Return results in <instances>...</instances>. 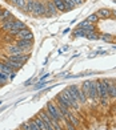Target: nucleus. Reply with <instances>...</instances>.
<instances>
[{"instance_id": "1", "label": "nucleus", "mask_w": 116, "mask_h": 130, "mask_svg": "<svg viewBox=\"0 0 116 130\" xmlns=\"http://www.w3.org/2000/svg\"><path fill=\"white\" fill-rule=\"evenodd\" d=\"M45 110H47L48 114L52 117V120H55V121H57V122L63 123V121H64V117L61 116V113L59 111V109H57L55 101H48L47 105H45Z\"/></svg>"}, {"instance_id": "2", "label": "nucleus", "mask_w": 116, "mask_h": 130, "mask_svg": "<svg viewBox=\"0 0 116 130\" xmlns=\"http://www.w3.org/2000/svg\"><path fill=\"white\" fill-rule=\"evenodd\" d=\"M32 13L35 16H44V15H47V11H45V2H43V0H35Z\"/></svg>"}, {"instance_id": "3", "label": "nucleus", "mask_w": 116, "mask_h": 130, "mask_svg": "<svg viewBox=\"0 0 116 130\" xmlns=\"http://www.w3.org/2000/svg\"><path fill=\"white\" fill-rule=\"evenodd\" d=\"M96 84H97V88H99L100 98H109L108 97V85H109V81L103 78V80H97Z\"/></svg>"}, {"instance_id": "4", "label": "nucleus", "mask_w": 116, "mask_h": 130, "mask_svg": "<svg viewBox=\"0 0 116 130\" xmlns=\"http://www.w3.org/2000/svg\"><path fill=\"white\" fill-rule=\"evenodd\" d=\"M15 44L19 46V48L24 52V53H28L31 51L32 45H33V40H27V39H19L15 41Z\"/></svg>"}, {"instance_id": "5", "label": "nucleus", "mask_w": 116, "mask_h": 130, "mask_svg": "<svg viewBox=\"0 0 116 130\" xmlns=\"http://www.w3.org/2000/svg\"><path fill=\"white\" fill-rule=\"evenodd\" d=\"M7 58H8V60H11V61L25 64L28 60H30V53H17V55H9V56H7Z\"/></svg>"}, {"instance_id": "6", "label": "nucleus", "mask_w": 116, "mask_h": 130, "mask_svg": "<svg viewBox=\"0 0 116 130\" xmlns=\"http://www.w3.org/2000/svg\"><path fill=\"white\" fill-rule=\"evenodd\" d=\"M15 20H16V17L14 15H11L8 19H5L3 23H0V29H2L3 32H9L11 29H12V27H14Z\"/></svg>"}, {"instance_id": "7", "label": "nucleus", "mask_w": 116, "mask_h": 130, "mask_svg": "<svg viewBox=\"0 0 116 130\" xmlns=\"http://www.w3.org/2000/svg\"><path fill=\"white\" fill-rule=\"evenodd\" d=\"M88 98H91L92 101L100 100V93H99V88H97L96 81H91V89H89V93H88Z\"/></svg>"}, {"instance_id": "8", "label": "nucleus", "mask_w": 116, "mask_h": 130, "mask_svg": "<svg viewBox=\"0 0 116 130\" xmlns=\"http://www.w3.org/2000/svg\"><path fill=\"white\" fill-rule=\"evenodd\" d=\"M45 11H47V16H49V17L59 13V11L55 7V4L52 0H45Z\"/></svg>"}, {"instance_id": "9", "label": "nucleus", "mask_w": 116, "mask_h": 130, "mask_svg": "<svg viewBox=\"0 0 116 130\" xmlns=\"http://www.w3.org/2000/svg\"><path fill=\"white\" fill-rule=\"evenodd\" d=\"M16 40H19V39H27V40H33V33L30 31L28 28H24V29H20L19 32H17L16 35Z\"/></svg>"}, {"instance_id": "10", "label": "nucleus", "mask_w": 116, "mask_h": 130, "mask_svg": "<svg viewBox=\"0 0 116 130\" xmlns=\"http://www.w3.org/2000/svg\"><path fill=\"white\" fill-rule=\"evenodd\" d=\"M64 120H67L68 122H71L75 127H79V126H80V121H79L78 116H75V114L72 113V111H69V113L67 114V117L64 118Z\"/></svg>"}, {"instance_id": "11", "label": "nucleus", "mask_w": 116, "mask_h": 130, "mask_svg": "<svg viewBox=\"0 0 116 130\" xmlns=\"http://www.w3.org/2000/svg\"><path fill=\"white\" fill-rule=\"evenodd\" d=\"M7 53L9 56V55H17V53H24V52H23L16 44H11V45H7Z\"/></svg>"}, {"instance_id": "12", "label": "nucleus", "mask_w": 116, "mask_h": 130, "mask_svg": "<svg viewBox=\"0 0 116 130\" xmlns=\"http://www.w3.org/2000/svg\"><path fill=\"white\" fill-rule=\"evenodd\" d=\"M111 12L112 11H109L107 8H101V9H99L96 12V15H97L99 19H108V17H111Z\"/></svg>"}, {"instance_id": "13", "label": "nucleus", "mask_w": 116, "mask_h": 130, "mask_svg": "<svg viewBox=\"0 0 116 130\" xmlns=\"http://www.w3.org/2000/svg\"><path fill=\"white\" fill-rule=\"evenodd\" d=\"M108 97L116 98V82L115 81H109V85H108Z\"/></svg>"}, {"instance_id": "14", "label": "nucleus", "mask_w": 116, "mask_h": 130, "mask_svg": "<svg viewBox=\"0 0 116 130\" xmlns=\"http://www.w3.org/2000/svg\"><path fill=\"white\" fill-rule=\"evenodd\" d=\"M80 89H82V90L84 92L85 96L88 97V93H89V89H91V81H89V80L84 81L83 84H82V86H80Z\"/></svg>"}, {"instance_id": "15", "label": "nucleus", "mask_w": 116, "mask_h": 130, "mask_svg": "<svg viewBox=\"0 0 116 130\" xmlns=\"http://www.w3.org/2000/svg\"><path fill=\"white\" fill-rule=\"evenodd\" d=\"M33 3H35V0H27V3H25V7H24V12L25 13H32V11H33Z\"/></svg>"}, {"instance_id": "16", "label": "nucleus", "mask_w": 116, "mask_h": 130, "mask_svg": "<svg viewBox=\"0 0 116 130\" xmlns=\"http://www.w3.org/2000/svg\"><path fill=\"white\" fill-rule=\"evenodd\" d=\"M113 36L111 33H104V35H101V36H99V40H103V41H107V43H112L113 41Z\"/></svg>"}, {"instance_id": "17", "label": "nucleus", "mask_w": 116, "mask_h": 130, "mask_svg": "<svg viewBox=\"0 0 116 130\" xmlns=\"http://www.w3.org/2000/svg\"><path fill=\"white\" fill-rule=\"evenodd\" d=\"M63 3H64V8L66 11H72L73 8H76V5H75L71 0H63Z\"/></svg>"}, {"instance_id": "18", "label": "nucleus", "mask_w": 116, "mask_h": 130, "mask_svg": "<svg viewBox=\"0 0 116 130\" xmlns=\"http://www.w3.org/2000/svg\"><path fill=\"white\" fill-rule=\"evenodd\" d=\"M85 20L88 21L89 24H95V23L99 21V17H97V15H96V13H92V15H89L88 17H87Z\"/></svg>"}, {"instance_id": "19", "label": "nucleus", "mask_w": 116, "mask_h": 130, "mask_svg": "<svg viewBox=\"0 0 116 130\" xmlns=\"http://www.w3.org/2000/svg\"><path fill=\"white\" fill-rule=\"evenodd\" d=\"M61 125H63V127H64V130H76V127H75V126L72 125L71 122H68L67 120H64V121H63V123H61Z\"/></svg>"}, {"instance_id": "20", "label": "nucleus", "mask_w": 116, "mask_h": 130, "mask_svg": "<svg viewBox=\"0 0 116 130\" xmlns=\"http://www.w3.org/2000/svg\"><path fill=\"white\" fill-rule=\"evenodd\" d=\"M11 15H12V13H11L8 9H3V12H2V16H0V23H3V21H4L5 19H8V17H9Z\"/></svg>"}, {"instance_id": "21", "label": "nucleus", "mask_w": 116, "mask_h": 130, "mask_svg": "<svg viewBox=\"0 0 116 130\" xmlns=\"http://www.w3.org/2000/svg\"><path fill=\"white\" fill-rule=\"evenodd\" d=\"M85 35H87V33H85V31H84L83 28H79L78 31L73 32V36H75V37H85Z\"/></svg>"}, {"instance_id": "22", "label": "nucleus", "mask_w": 116, "mask_h": 130, "mask_svg": "<svg viewBox=\"0 0 116 130\" xmlns=\"http://www.w3.org/2000/svg\"><path fill=\"white\" fill-rule=\"evenodd\" d=\"M8 82V74L0 72V85H5Z\"/></svg>"}, {"instance_id": "23", "label": "nucleus", "mask_w": 116, "mask_h": 130, "mask_svg": "<svg viewBox=\"0 0 116 130\" xmlns=\"http://www.w3.org/2000/svg\"><path fill=\"white\" fill-rule=\"evenodd\" d=\"M52 126H54V130H64V127H63L61 123L55 121V120H52Z\"/></svg>"}, {"instance_id": "24", "label": "nucleus", "mask_w": 116, "mask_h": 130, "mask_svg": "<svg viewBox=\"0 0 116 130\" xmlns=\"http://www.w3.org/2000/svg\"><path fill=\"white\" fill-rule=\"evenodd\" d=\"M85 37L88 40H99V35H97L96 32H91V33H87Z\"/></svg>"}, {"instance_id": "25", "label": "nucleus", "mask_w": 116, "mask_h": 130, "mask_svg": "<svg viewBox=\"0 0 116 130\" xmlns=\"http://www.w3.org/2000/svg\"><path fill=\"white\" fill-rule=\"evenodd\" d=\"M45 85H47V81H39L37 84L33 86V90H39V89H42V88H44Z\"/></svg>"}, {"instance_id": "26", "label": "nucleus", "mask_w": 116, "mask_h": 130, "mask_svg": "<svg viewBox=\"0 0 116 130\" xmlns=\"http://www.w3.org/2000/svg\"><path fill=\"white\" fill-rule=\"evenodd\" d=\"M25 3H27V0H17V3H16L15 7H16V8H19V9H24Z\"/></svg>"}, {"instance_id": "27", "label": "nucleus", "mask_w": 116, "mask_h": 130, "mask_svg": "<svg viewBox=\"0 0 116 130\" xmlns=\"http://www.w3.org/2000/svg\"><path fill=\"white\" fill-rule=\"evenodd\" d=\"M84 31H85V33H91V32H95L96 31V28H95V25L94 24H88L85 28H83Z\"/></svg>"}, {"instance_id": "28", "label": "nucleus", "mask_w": 116, "mask_h": 130, "mask_svg": "<svg viewBox=\"0 0 116 130\" xmlns=\"http://www.w3.org/2000/svg\"><path fill=\"white\" fill-rule=\"evenodd\" d=\"M71 2H72L75 5H76V7H78V5H82V4L84 3V0H71Z\"/></svg>"}, {"instance_id": "29", "label": "nucleus", "mask_w": 116, "mask_h": 130, "mask_svg": "<svg viewBox=\"0 0 116 130\" xmlns=\"http://www.w3.org/2000/svg\"><path fill=\"white\" fill-rule=\"evenodd\" d=\"M35 81H36V80H33V78H30V80H27V81L24 82V86H30L31 84H33Z\"/></svg>"}, {"instance_id": "30", "label": "nucleus", "mask_w": 116, "mask_h": 130, "mask_svg": "<svg viewBox=\"0 0 116 130\" xmlns=\"http://www.w3.org/2000/svg\"><path fill=\"white\" fill-rule=\"evenodd\" d=\"M100 101H101V105L103 106H107L108 105V98H100Z\"/></svg>"}, {"instance_id": "31", "label": "nucleus", "mask_w": 116, "mask_h": 130, "mask_svg": "<svg viewBox=\"0 0 116 130\" xmlns=\"http://www.w3.org/2000/svg\"><path fill=\"white\" fill-rule=\"evenodd\" d=\"M49 76H51L49 73H47V74H43L42 77H40V81H45V80H47V78L49 77Z\"/></svg>"}, {"instance_id": "32", "label": "nucleus", "mask_w": 116, "mask_h": 130, "mask_svg": "<svg viewBox=\"0 0 116 130\" xmlns=\"http://www.w3.org/2000/svg\"><path fill=\"white\" fill-rule=\"evenodd\" d=\"M8 2L12 4V5H16V3H17V0H8Z\"/></svg>"}, {"instance_id": "33", "label": "nucleus", "mask_w": 116, "mask_h": 130, "mask_svg": "<svg viewBox=\"0 0 116 130\" xmlns=\"http://www.w3.org/2000/svg\"><path fill=\"white\" fill-rule=\"evenodd\" d=\"M111 16H113L115 19H116V11H112V12H111Z\"/></svg>"}, {"instance_id": "34", "label": "nucleus", "mask_w": 116, "mask_h": 130, "mask_svg": "<svg viewBox=\"0 0 116 130\" xmlns=\"http://www.w3.org/2000/svg\"><path fill=\"white\" fill-rule=\"evenodd\" d=\"M2 12H3V9H2V8H0V16H2Z\"/></svg>"}, {"instance_id": "35", "label": "nucleus", "mask_w": 116, "mask_h": 130, "mask_svg": "<svg viewBox=\"0 0 116 130\" xmlns=\"http://www.w3.org/2000/svg\"><path fill=\"white\" fill-rule=\"evenodd\" d=\"M113 49H115V51H116V45H115V46H113Z\"/></svg>"}, {"instance_id": "36", "label": "nucleus", "mask_w": 116, "mask_h": 130, "mask_svg": "<svg viewBox=\"0 0 116 130\" xmlns=\"http://www.w3.org/2000/svg\"><path fill=\"white\" fill-rule=\"evenodd\" d=\"M113 41H116V37H115V39H113Z\"/></svg>"}, {"instance_id": "37", "label": "nucleus", "mask_w": 116, "mask_h": 130, "mask_svg": "<svg viewBox=\"0 0 116 130\" xmlns=\"http://www.w3.org/2000/svg\"><path fill=\"white\" fill-rule=\"evenodd\" d=\"M0 67H2V62H0Z\"/></svg>"}, {"instance_id": "38", "label": "nucleus", "mask_w": 116, "mask_h": 130, "mask_svg": "<svg viewBox=\"0 0 116 130\" xmlns=\"http://www.w3.org/2000/svg\"><path fill=\"white\" fill-rule=\"evenodd\" d=\"M0 8H2V7H0Z\"/></svg>"}, {"instance_id": "39", "label": "nucleus", "mask_w": 116, "mask_h": 130, "mask_svg": "<svg viewBox=\"0 0 116 130\" xmlns=\"http://www.w3.org/2000/svg\"><path fill=\"white\" fill-rule=\"evenodd\" d=\"M115 82H116V81H115Z\"/></svg>"}]
</instances>
